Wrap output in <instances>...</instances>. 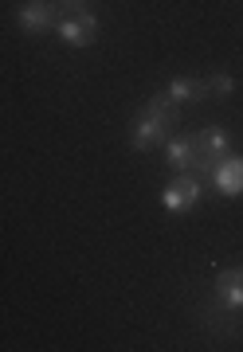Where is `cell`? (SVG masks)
I'll use <instances>...</instances> for the list:
<instances>
[{
	"mask_svg": "<svg viewBox=\"0 0 243 352\" xmlns=\"http://www.w3.org/2000/svg\"><path fill=\"white\" fill-rule=\"evenodd\" d=\"M208 298H212L216 305H224V309H231V314H243V263L216 270L212 294H208Z\"/></svg>",
	"mask_w": 243,
	"mask_h": 352,
	"instance_id": "cell-7",
	"label": "cell"
},
{
	"mask_svg": "<svg viewBox=\"0 0 243 352\" xmlns=\"http://www.w3.org/2000/svg\"><path fill=\"white\" fill-rule=\"evenodd\" d=\"M196 325L204 329L208 340H240L243 337V314H231L224 305H216L212 298L196 305Z\"/></svg>",
	"mask_w": 243,
	"mask_h": 352,
	"instance_id": "cell-3",
	"label": "cell"
},
{
	"mask_svg": "<svg viewBox=\"0 0 243 352\" xmlns=\"http://www.w3.org/2000/svg\"><path fill=\"white\" fill-rule=\"evenodd\" d=\"M59 24V0H20L16 4V28L28 36H47Z\"/></svg>",
	"mask_w": 243,
	"mask_h": 352,
	"instance_id": "cell-5",
	"label": "cell"
},
{
	"mask_svg": "<svg viewBox=\"0 0 243 352\" xmlns=\"http://www.w3.org/2000/svg\"><path fill=\"white\" fill-rule=\"evenodd\" d=\"M63 8H71V12H78V8H87V0H59Z\"/></svg>",
	"mask_w": 243,
	"mask_h": 352,
	"instance_id": "cell-13",
	"label": "cell"
},
{
	"mask_svg": "<svg viewBox=\"0 0 243 352\" xmlns=\"http://www.w3.org/2000/svg\"><path fill=\"white\" fill-rule=\"evenodd\" d=\"M55 36H59V43H67V47H90L94 39H98V16L90 12V8H78V12L71 16H59V24H55Z\"/></svg>",
	"mask_w": 243,
	"mask_h": 352,
	"instance_id": "cell-6",
	"label": "cell"
},
{
	"mask_svg": "<svg viewBox=\"0 0 243 352\" xmlns=\"http://www.w3.org/2000/svg\"><path fill=\"white\" fill-rule=\"evenodd\" d=\"M208 184H212L216 196H224V200L243 196V153L231 149L228 157H220L216 168H212V176H208Z\"/></svg>",
	"mask_w": 243,
	"mask_h": 352,
	"instance_id": "cell-8",
	"label": "cell"
},
{
	"mask_svg": "<svg viewBox=\"0 0 243 352\" xmlns=\"http://www.w3.org/2000/svg\"><path fill=\"white\" fill-rule=\"evenodd\" d=\"M165 94L177 106H200V102H208L212 94H208V82L204 78H169Z\"/></svg>",
	"mask_w": 243,
	"mask_h": 352,
	"instance_id": "cell-10",
	"label": "cell"
},
{
	"mask_svg": "<svg viewBox=\"0 0 243 352\" xmlns=\"http://www.w3.org/2000/svg\"><path fill=\"white\" fill-rule=\"evenodd\" d=\"M141 110H149V113H157V118H165V122H169L173 129H177L180 122H184V110H180L177 102L169 98L165 90H154V94L145 98V106H141Z\"/></svg>",
	"mask_w": 243,
	"mask_h": 352,
	"instance_id": "cell-11",
	"label": "cell"
},
{
	"mask_svg": "<svg viewBox=\"0 0 243 352\" xmlns=\"http://www.w3.org/2000/svg\"><path fill=\"white\" fill-rule=\"evenodd\" d=\"M165 164H169V173H192L196 149H192L189 133H173V138L165 141Z\"/></svg>",
	"mask_w": 243,
	"mask_h": 352,
	"instance_id": "cell-9",
	"label": "cell"
},
{
	"mask_svg": "<svg viewBox=\"0 0 243 352\" xmlns=\"http://www.w3.org/2000/svg\"><path fill=\"white\" fill-rule=\"evenodd\" d=\"M177 129L169 126L165 118H157L149 110H138L134 113V122L126 126V141L134 153H154V149H165V141L173 138Z\"/></svg>",
	"mask_w": 243,
	"mask_h": 352,
	"instance_id": "cell-2",
	"label": "cell"
},
{
	"mask_svg": "<svg viewBox=\"0 0 243 352\" xmlns=\"http://www.w3.org/2000/svg\"><path fill=\"white\" fill-rule=\"evenodd\" d=\"M189 138H192V149H196V164H192V173L208 184V176H212L216 161L235 149V138H231L224 126H204V129H196V133H189Z\"/></svg>",
	"mask_w": 243,
	"mask_h": 352,
	"instance_id": "cell-1",
	"label": "cell"
},
{
	"mask_svg": "<svg viewBox=\"0 0 243 352\" xmlns=\"http://www.w3.org/2000/svg\"><path fill=\"white\" fill-rule=\"evenodd\" d=\"M204 82H208V94H212V98H220V102L235 94V78H231L228 71H216V75H208Z\"/></svg>",
	"mask_w": 243,
	"mask_h": 352,
	"instance_id": "cell-12",
	"label": "cell"
},
{
	"mask_svg": "<svg viewBox=\"0 0 243 352\" xmlns=\"http://www.w3.org/2000/svg\"><path fill=\"white\" fill-rule=\"evenodd\" d=\"M200 196H204V180L196 173H173V180L161 188V204L173 215H189L200 204Z\"/></svg>",
	"mask_w": 243,
	"mask_h": 352,
	"instance_id": "cell-4",
	"label": "cell"
}]
</instances>
